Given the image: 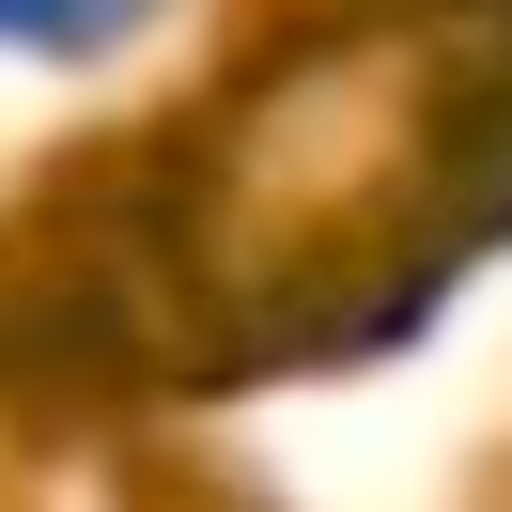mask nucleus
<instances>
[{"mask_svg":"<svg viewBox=\"0 0 512 512\" xmlns=\"http://www.w3.org/2000/svg\"><path fill=\"white\" fill-rule=\"evenodd\" d=\"M156 16H171V0H0V63H32V78H94V63H125Z\"/></svg>","mask_w":512,"mask_h":512,"instance_id":"f257e3e1","label":"nucleus"}]
</instances>
